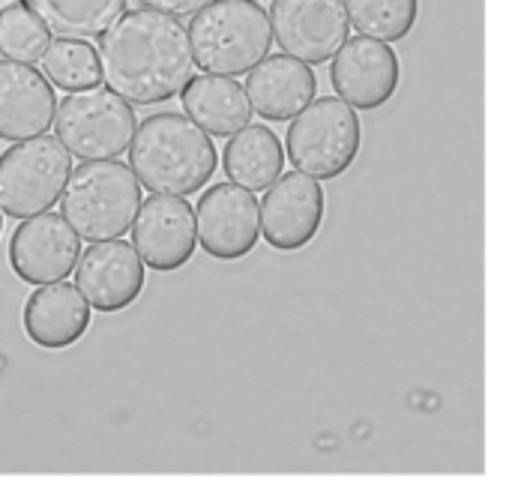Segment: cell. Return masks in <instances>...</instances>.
<instances>
[{"label": "cell", "mask_w": 512, "mask_h": 500, "mask_svg": "<svg viewBox=\"0 0 512 500\" xmlns=\"http://www.w3.org/2000/svg\"><path fill=\"white\" fill-rule=\"evenodd\" d=\"M222 168L231 183L249 192H264L285 171V147L270 126L249 123L246 129L231 135V141L225 144Z\"/></svg>", "instance_id": "cell-19"}, {"label": "cell", "mask_w": 512, "mask_h": 500, "mask_svg": "<svg viewBox=\"0 0 512 500\" xmlns=\"http://www.w3.org/2000/svg\"><path fill=\"white\" fill-rule=\"evenodd\" d=\"M42 69L48 81L66 93L90 90V87H99L102 81L96 48L87 39H66V36L54 39L42 57Z\"/></svg>", "instance_id": "cell-21"}, {"label": "cell", "mask_w": 512, "mask_h": 500, "mask_svg": "<svg viewBox=\"0 0 512 500\" xmlns=\"http://www.w3.org/2000/svg\"><path fill=\"white\" fill-rule=\"evenodd\" d=\"M90 318L87 297L78 291V285L72 288L66 282L36 285L21 312L27 339L42 351H63L81 342L90 330Z\"/></svg>", "instance_id": "cell-16"}, {"label": "cell", "mask_w": 512, "mask_h": 500, "mask_svg": "<svg viewBox=\"0 0 512 500\" xmlns=\"http://www.w3.org/2000/svg\"><path fill=\"white\" fill-rule=\"evenodd\" d=\"M99 72L129 105H159L183 93L195 72L189 27L147 6L126 9L96 45Z\"/></svg>", "instance_id": "cell-1"}, {"label": "cell", "mask_w": 512, "mask_h": 500, "mask_svg": "<svg viewBox=\"0 0 512 500\" xmlns=\"http://www.w3.org/2000/svg\"><path fill=\"white\" fill-rule=\"evenodd\" d=\"M144 282V261L132 243H123V237L90 243L75 264L78 291L102 315L129 309L141 297Z\"/></svg>", "instance_id": "cell-14"}, {"label": "cell", "mask_w": 512, "mask_h": 500, "mask_svg": "<svg viewBox=\"0 0 512 500\" xmlns=\"http://www.w3.org/2000/svg\"><path fill=\"white\" fill-rule=\"evenodd\" d=\"M246 96L255 114L282 123L294 120L318 96V78L312 66L288 54H273L246 75Z\"/></svg>", "instance_id": "cell-17"}, {"label": "cell", "mask_w": 512, "mask_h": 500, "mask_svg": "<svg viewBox=\"0 0 512 500\" xmlns=\"http://www.w3.org/2000/svg\"><path fill=\"white\" fill-rule=\"evenodd\" d=\"M57 93L45 72L0 60V138L3 141H27L45 135L54 126Z\"/></svg>", "instance_id": "cell-15"}, {"label": "cell", "mask_w": 512, "mask_h": 500, "mask_svg": "<svg viewBox=\"0 0 512 500\" xmlns=\"http://www.w3.org/2000/svg\"><path fill=\"white\" fill-rule=\"evenodd\" d=\"M54 36L99 39L123 12L129 0H21Z\"/></svg>", "instance_id": "cell-20"}, {"label": "cell", "mask_w": 512, "mask_h": 500, "mask_svg": "<svg viewBox=\"0 0 512 500\" xmlns=\"http://www.w3.org/2000/svg\"><path fill=\"white\" fill-rule=\"evenodd\" d=\"M198 246L216 261H240L261 240V207L237 183H216L198 198Z\"/></svg>", "instance_id": "cell-9"}, {"label": "cell", "mask_w": 512, "mask_h": 500, "mask_svg": "<svg viewBox=\"0 0 512 500\" xmlns=\"http://www.w3.org/2000/svg\"><path fill=\"white\" fill-rule=\"evenodd\" d=\"M72 174V156L51 135L15 141L0 153V210L9 219L48 213Z\"/></svg>", "instance_id": "cell-7"}, {"label": "cell", "mask_w": 512, "mask_h": 500, "mask_svg": "<svg viewBox=\"0 0 512 500\" xmlns=\"http://www.w3.org/2000/svg\"><path fill=\"white\" fill-rule=\"evenodd\" d=\"M51 45L48 27L24 6V3H6L0 9V54L3 60L15 63H39Z\"/></svg>", "instance_id": "cell-23"}, {"label": "cell", "mask_w": 512, "mask_h": 500, "mask_svg": "<svg viewBox=\"0 0 512 500\" xmlns=\"http://www.w3.org/2000/svg\"><path fill=\"white\" fill-rule=\"evenodd\" d=\"M195 66L207 75H249L270 57V12L255 0H210L189 21Z\"/></svg>", "instance_id": "cell-3"}, {"label": "cell", "mask_w": 512, "mask_h": 500, "mask_svg": "<svg viewBox=\"0 0 512 500\" xmlns=\"http://www.w3.org/2000/svg\"><path fill=\"white\" fill-rule=\"evenodd\" d=\"M213 138L180 111L144 117L129 144V168L153 195H192L216 174Z\"/></svg>", "instance_id": "cell-2"}, {"label": "cell", "mask_w": 512, "mask_h": 500, "mask_svg": "<svg viewBox=\"0 0 512 500\" xmlns=\"http://www.w3.org/2000/svg\"><path fill=\"white\" fill-rule=\"evenodd\" d=\"M258 207L264 243L276 252H300L318 237L327 213V198L315 177L303 171H288L267 189Z\"/></svg>", "instance_id": "cell-10"}, {"label": "cell", "mask_w": 512, "mask_h": 500, "mask_svg": "<svg viewBox=\"0 0 512 500\" xmlns=\"http://www.w3.org/2000/svg\"><path fill=\"white\" fill-rule=\"evenodd\" d=\"M270 27L288 57L321 66L348 42L351 18L345 0H273Z\"/></svg>", "instance_id": "cell-8"}, {"label": "cell", "mask_w": 512, "mask_h": 500, "mask_svg": "<svg viewBox=\"0 0 512 500\" xmlns=\"http://www.w3.org/2000/svg\"><path fill=\"white\" fill-rule=\"evenodd\" d=\"M78 240L72 225L51 210L21 219L9 237V267L33 288L63 282L81 258Z\"/></svg>", "instance_id": "cell-12"}, {"label": "cell", "mask_w": 512, "mask_h": 500, "mask_svg": "<svg viewBox=\"0 0 512 500\" xmlns=\"http://www.w3.org/2000/svg\"><path fill=\"white\" fill-rule=\"evenodd\" d=\"M141 210V183L120 159L81 162L72 168L60 195V216L87 240H117L132 231Z\"/></svg>", "instance_id": "cell-4"}, {"label": "cell", "mask_w": 512, "mask_h": 500, "mask_svg": "<svg viewBox=\"0 0 512 500\" xmlns=\"http://www.w3.org/2000/svg\"><path fill=\"white\" fill-rule=\"evenodd\" d=\"M0 234H3V210H0Z\"/></svg>", "instance_id": "cell-25"}, {"label": "cell", "mask_w": 512, "mask_h": 500, "mask_svg": "<svg viewBox=\"0 0 512 500\" xmlns=\"http://www.w3.org/2000/svg\"><path fill=\"white\" fill-rule=\"evenodd\" d=\"M141 6H147V9H156V12H168V15H174V18H192L204 3H210V0H138Z\"/></svg>", "instance_id": "cell-24"}, {"label": "cell", "mask_w": 512, "mask_h": 500, "mask_svg": "<svg viewBox=\"0 0 512 500\" xmlns=\"http://www.w3.org/2000/svg\"><path fill=\"white\" fill-rule=\"evenodd\" d=\"M330 81L339 99L357 111L384 108L402 84V60L390 42L372 36L348 39L330 66Z\"/></svg>", "instance_id": "cell-11"}, {"label": "cell", "mask_w": 512, "mask_h": 500, "mask_svg": "<svg viewBox=\"0 0 512 500\" xmlns=\"http://www.w3.org/2000/svg\"><path fill=\"white\" fill-rule=\"evenodd\" d=\"M138 129L135 111L108 87H90L60 99L54 114L57 141L81 162L117 159L129 150Z\"/></svg>", "instance_id": "cell-6"}, {"label": "cell", "mask_w": 512, "mask_h": 500, "mask_svg": "<svg viewBox=\"0 0 512 500\" xmlns=\"http://www.w3.org/2000/svg\"><path fill=\"white\" fill-rule=\"evenodd\" d=\"M351 27L381 42L405 39L420 18V0H345Z\"/></svg>", "instance_id": "cell-22"}, {"label": "cell", "mask_w": 512, "mask_h": 500, "mask_svg": "<svg viewBox=\"0 0 512 500\" xmlns=\"http://www.w3.org/2000/svg\"><path fill=\"white\" fill-rule=\"evenodd\" d=\"M183 114L198 123L207 135L231 138L252 123V105L246 87L225 75H195L183 93Z\"/></svg>", "instance_id": "cell-18"}, {"label": "cell", "mask_w": 512, "mask_h": 500, "mask_svg": "<svg viewBox=\"0 0 512 500\" xmlns=\"http://www.w3.org/2000/svg\"><path fill=\"white\" fill-rule=\"evenodd\" d=\"M132 246L144 267L174 273L186 267L198 249V225L189 201L177 195H153L132 222Z\"/></svg>", "instance_id": "cell-13"}, {"label": "cell", "mask_w": 512, "mask_h": 500, "mask_svg": "<svg viewBox=\"0 0 512 500\" xmlns=\"http://www.w3.org/2000/svg\"><path fill=\"white\" fill-rule=\"evenodd\" d=\"M363 123L357 108L339 96L312 99L288 126L285 150L297 171L315 180L342 177L360 156Z\"/></svg>", "instance_id": "cell-5"}]
</instances>
